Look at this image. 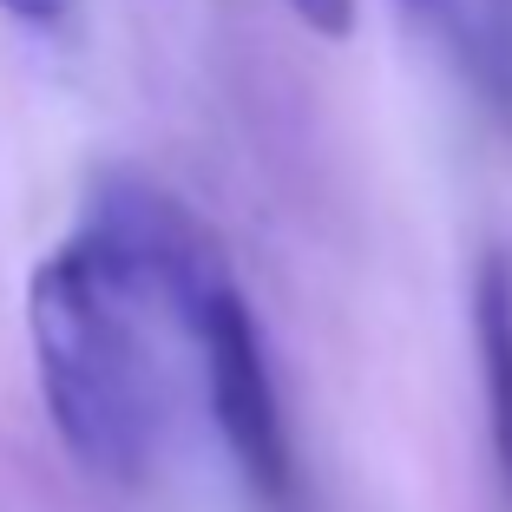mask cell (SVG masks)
I'll return each mask as SVG.
<instances>
[{"label":"cell","mask_w":512,"mask_h":512,"mask_svg":"<svg viewBox=\"0 0 512 512\" xmlns=\"http://www.w3.org/2000/svg\"><path fill=\"white\" fill-rule=\"evenodd\" d=\"M230 270L211 230L151 178L112 171L92 184L73 237L27 283V335L46 421L106 486H145L171 421L165 329Z\"/></svg>","instance_id":"1"},{"label":"cell","mask_w":512,"mask_h":512,"mask_svg":"<svg viewBox=\"0 0 512 512\" xmlns=\"http://www.w3.org/2000/svg\"><path fill=\"white\" fill-rule=\"evenodd\" d=\"M184 342H191L197 381H204V407H211L217 434H224L237 473L263 506H283L296 467H289V434H283V401H276L270 348L256 329L250 302H243L237 276L217 270L211 283L184 302Z\"/></svg>","instance_id":"2"},{"label":"cell","mask_w":512,"mask_h":512,"mask_svg":"<svg viewBox=\"0 0 512 512\" xmlns=\"http://www.w3.org/2000/svg\"><path fill=\"white\" fill-rule=\"evenodd\" d=\"M473 348H480V394L493 460L512 486V250H486L473 276Z\"/></svg>","instance_id":"3"},{"label":"cell","mask_w":512,"mask_h":512,"mask_svg":"<svg viewBox=\"0 0 512 512\" xmlns=\"http://www.w3.org/2000/svg\"><path fill=\"white\" fill-rule=\"evenodd\" d=\"M434 33L493 106H512V0H434Z\"/></svg>","instance_id":"4"},{"label":"cell","mask_w":512,"mask_h":512,"mask_svg":"<svg viewBox=\"0 0 512 512\" xmlns=\"http://www.w3.org/2000/svg\"><path fill=\"white\" fill-rule=\"evenodd\" d=\"M0 14L20 20L27 33H66L79 14V0H0Z\"/></svg>","instance_id":"5"},{"label":"cell","mask_w":512,"mask_h":512,"mask_svg":"<svg viewBox=\"0 0 512 512\" xmlns=\"http://www.w3.org/2000/svg\"><path fill=\"white\" fill-rule=\"evenodd\" d=\"M289 14L302 20L309 33H322V40H342V33H355V0H283Z\"/></svg>","instance_id":"6"}]
</instances>
